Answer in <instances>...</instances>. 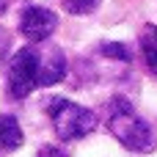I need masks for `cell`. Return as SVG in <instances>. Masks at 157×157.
I'll return each mask as SVG.
<instances>
[{"mask_svg":"<svg viewBox=\"0 0 157 157\" xmlns=\"http://www.w3.org/2000/svg\"><path fill=\"white\" fill-rule=\"evenodd\" d=\"M108 130L130 152H152L155 149L152 127L135 113V108L124 97H113L108 102Z\"/></svg>","mask_w":157,"mask_h":157,"instance_id":"cell-1","label":"cell"},{"mask_svg":"<svg viewBox=\"0 0 157 157\" xmlns=\"http://www.w3.org/2000/svg\"><path fill=\"white\" fill-rule=\"evenodd\" d=\"M47 116L55 127V135L61 141H80L86 138L88 132L97 130V113L72 102V99H63V97H55L47 102Z\"/></svg>","mask_w":157,"mask_h":157,"instance_id":"cell-2","label":"cell"},{"mask_svg":"<svg viewBox=\"0 0 157 157\" xmlns=\"http://www.w3.org/2000/svg\"><path fill=\"white\" fill-rule=\"evenodd\" d=\"M36 86V44H28L14 52L8 61V94L14 99H25Z\"/></svg>","mask_w":157,"mask_h":157,"instance_id":"cell-3","label":"cell"},{"mask_svg":"<svg viewBox=\"0 0 157 157\" xmlns=\"http://www.w3.org/2000/svg\"><path fill=\"white\" fill-rule=\"evenodd\" d=\"M55 28H58V17H55L50 8H44V6H28V8L19 14V33H22L30 44L47 41Z\"/></svg>","mask_w":157,"mask_h":157,"instance_id":"cell-4","label":"cell"},{"mask_svg":"<svg viewBox=\"0 0 157 157\" xmlns=\"http://www.w3.org/2000/svg\"><path fill=\"white\" fill-rule=\"evenodd\" d=\"M66 75V58L55 44H36V86H55Z\"/></svg>","mask_w":157,"mask_h":157,"instance_id":"cell-5","label":"cell"},{"mask_svg":"<svg viewBox=\"0 0 157 157\" xmlns=\"http://www.w3.org/2000/svg\"><path fill=\"white\" fill-rule=\"evenodd\" d=\"M22 141H25V135H22L19 121L8 113L0 116V152H14L22 146Z\"/></svg>","mask_w":157,"mask_h":157,"instance_id":"cell-6","label":"cell"},{"mask_svg":"<svg viewBox=\"0 0 157 157\" xmlns=\"http://www.w3.org/2000/svg\"><path fill=\"white\" fill-rule=\"evenodd\" d=\"M141 52H144V61H146L149 72L157 75V28L155 25H146L141 30Z\"/></svg>","mask_w":157,"mask_h":157,"instance_id":"cell-7","label":"cell"},{"mask_svg":"<svg viewBox=\"0 0 157 157\" xmlns=\"http://www.w3.org/2000/svg\"><path fill=\"white\" fill-rule=\"evenodd\" d=\"M99 6V0H63V8L69 11V14H91L94 8Z\"/></svg>","mask_w":157,"mask_h":157,"instance_id":"cell-8","label":"cell"},{"mask_svg":"<svg viewBox=\"0 0 157 157\" xmlns=\"http://www.w3.org/2000/svg\"><path fill=\"white\" fill-rule=\"evenodd\" d=\"M99 52L102 55H108V58H113V61H130V52H127V47L124 44H116V41H108V44H102L99 47Z\"/></svg>","mask_w":157,"mask_h":157,"instance_id":"cell-9","label":"cell"},{"mask_svg":"<svg viewBox=\"0 0 157 157\" xmlns=\"http://www.w3.org/2000/svg\"><path fill=\"white\" fill-rule=\"evenodd\" d=\"M36 157H69V152L61 149V146H41Z\"/></svg>","mask_w":157,"mask_h":157,"instance_id":"cell-10","label":"cell"},{"mask_svg":"<svg viewBox=\"0 0 157 157\" xmlns=\"http://www.w3.org/2000/svg\"><path fill=\"white\" fill-rule=\"evenodd\" d=\"M8 3H11V0H0V17L6 14V8H8Z\"/></svg>","mask_w":157,"mask_h":157,"instance_id":"cell-11","label":"cell"}]
</instances>
